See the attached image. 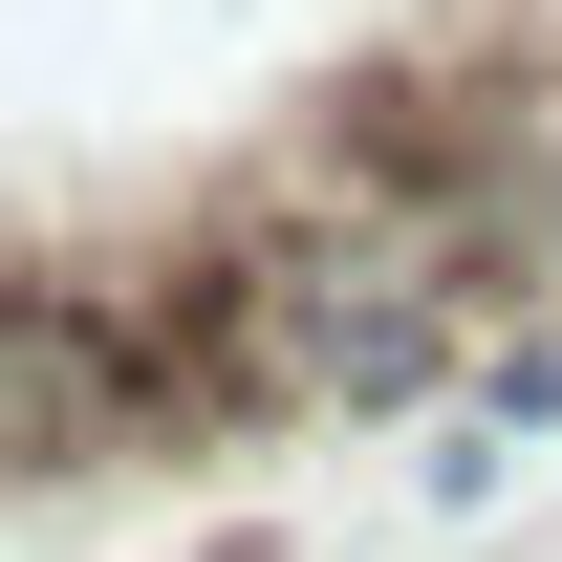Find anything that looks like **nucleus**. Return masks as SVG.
<instances>
[{
    "mask_svg": "<svg viewBox=\"0 0 562 562\" xmlns=\"http://www.w3.org/2000/svg\"><path fill=\"white\" fill-rule=\"evenodd\" d=\"M151 368H173V303H44V281H0V476L131 454Z\"/></svg>",
    "mask_w": 562,
    "mask_h": 562,
    "instance_id": "nucleus-1",
    "label": "nucleus"
}]
</instances>
